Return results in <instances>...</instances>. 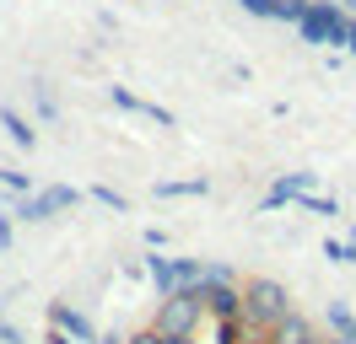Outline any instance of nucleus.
<instances>
[{"label":"nucleus","mask_w":356,"mask_h":344,"mask_svg":"<svg viewBox=\"0 0 356 344\" xmlns=\"http://www.w3.org/2000/svg\"><path fill=\"white\" fill-rule=\"evenodd\" d=\"M297 307H291V291L281 285V280H270V275H248L243 280V318L254 322V334L265 339L275 322H286Z\"/></svg>","instance_id":"nucleus-1"},{"label":"nucleus","mask_w":356,"mask_h":344,"mask_svg":"<svg viewBox=\"0 0 356 344\" xmlns=\"http://www.w3.org/2000/svg\"><path fill=\"white\" fill-rule=\"evenodd\" d=\"M351 27H356V17L340 0H313L308 17L297 22L291 33L308 43V49H351Z\"/></svg>","instance_id":"nucleus-2"},{"label":"nucleus","mask_w":356,"mask_h":344,"mask_svg":"<svg viewBox=\"0 0 356 344\" xmlns=\"http://www.w3.org/2000/svg\"><path fill=\"white\" fill-rule=\"evenodd\" d=\"M200 322H211V312H205V285L178 291V296H156V312H152L156 334H200Z\"/></svg>","instance_id":"nucleus-3"},{"label":"nucleus","mask_w":356,"mask_h":344,"mask_svg":"<svg viewBox=\"0 0 356 344\" xmlns=\"http://www.w3.org/2000/svg\"><path fill=\"white\" fill-rule=\"evenodd\" d=\"M76 205H81V189H70V183H49V189H38V194H22L17 221H22V226H44V221L76 210Z\"/></svg>","instance_id":"nucleus-4"},{"label":"nucleus","mask_w":356,"mask_h":344,"mask_svg":"<svg viewBox=\"0 0 356 344\" xmlns=\"http://www.w3.org/2000/svg\"><path fill=\"white\" fill-rule=\"evenodd\" d=\"M318 189V172H281L275 183H270V194L259 199V215H275V210H286V205H297L302 194Z\"/></svg>","instance_id":"nucleus-5"},{"label":"nucleus","mask_w":356,"mask_h":344,"mask_svg":"<svg viewBox=\"0 0 356 344\" xmlns=\"http://www.w3.org/2000/svg\"><path fill=\"white\" fill-rule=\"evenodd\" d=\"M205 312L211 322L243 318V280H205Z\"/></svg>","instance_id":"nucleus-6"},{"label":"nucleus","mask_w":356,"mask_h":344,"mask_svg":"<svg viewBox=\"0 0 356 344\" xmlns=\"http://www.w3.org/2000/svg\"><path fill=\"white\" fill-rule=\"evenodd\" d=\"M108 97H113V108H124V113H140V119H152L156 129H178V119H173V108H162V103H152V97H135L130 86H108Z\"/></svg>","instance_id":"nucleus-7"},{"label":"nucleus","mask_w":356,"mask_h":344,"mask_svg":"<svg viewBox=\"0 0 356 344\" xmlns=\"http://www.w3.org/2000/svg\"><path fill=\"white\" fill-rule=\"evenodd\" d=\"M49 322H54V328H65L76 344H97V328H92V318L81 312V307H70V301H49Z\"/></svg>","instance_id":"nucleus-8"},{"label":"nucleus","mask_w":356,"mask_h":344,"mask_svg":"<svg viewBox=\"0 0 356 344\" xmlns=\"http://www.w3.org/2000/svg\"><path fill=\"white\" fill-rule=\"evenodd\" d=\"M146 280H152L156 296H178V291H184V280H178V258H168V253L146 258Z\"/></svg>","instance_id":"nucleus-9"},{"label":"nucleus","mask_w":356,"mask_h":344,"mask_svg":"<svg viewBox=\"0 0 356 344\" xmlns=\"http://www.w3.org/2000/svg\"><path fill=\"white\" fill-rule=\"evenodd\" d=\"M265 344H318V328H313L302 312H291L286 322H275V328L265 334Z\"/></svg>","instance_id":"nucleus-10"},{"label":"nucleus","mask_w":356,"mask_h":344,"mask_svg":"<svg viewBox=\"0 0 356 344\" xmlns=\"http://www.w3.org/2000/svg\"><path fill=\"white\" fill-rule=\"evenodd\" d=\"M0 129L11 135V146H22V150H33V146H38V129H33V119H22V113H17L11 103L0 108Z\"/></svg>","instance_id":"nucleus-11"},{"label":"nucleus","mask_w":356,"mask_h":344,"mask_svg":"<svg viewBox=\"0 0 356 344\" xmlns=\"http://www.w3.org/2000/svg\"><path fill=\"white\" fill-rule=\"evenodd\" d=\"M211 334H216V344H265L248 318H222V322H211Z\"/></svg>","instance_id":"nucleus-12"},{"label":"nucleus","mask_w":356,"mask_h":344,"mask_svg":"<svg viewBox=\"0 0 356 344\" xmlns=\"http://www.w3.org/2000/svg\"><path fill=\"white\" fill-rule=\"evenodd\" d=\"M211 194V178H168V183H156V199H205Z\"/></svg>","instance_id":"nucleus-13"},{"label":"nucleus","mask_w":356,"mask_h":344,"mask_svg":"<svg viewBox=\"0 0 356 344\" xmlns=\"http://www.w3.org/2000/svg\"><path fill=\"white\" fill-rule=\"evenodd\" d=\"M324 322H330L334 339H346V344L356 339V312L346 307V301H330V307H324Z\"/></svg>","instance_id":"nucleus-14"},{"label":"nucleus","mask_w":356,"mask_h":344,"mask_svg":"<svg viewBox=\"0 0 356 344\" xmlns=\"http://www.w3.org/2000/svg\"><path fill=\"white\" fill-rule=\"evenodd\" d=\"M297 205H302V210L308 215H324V221H330V215H340V199H334V194H302V199H297Z\"/></svg>","instance_id":"nucleus-15"},{"label":"nucleus","mask_w":356,"mask_h":344,"mask_svg":"<svg viewBox=\"0 0 356 344\" xmlns=\"http://www.w3.org/2000/svg\"><path fill=\"white\" fill-rule=\"evenodd\" d=\"M33 108H38V119H60V103H54V92H49V81H33Z\"/></svg>","instance_id":"nucleus-16"},{"label":"nucleus","mask_w":356,"mask_h":344,"mask_svg":"<svg viewBox=\"0 0 356 344\" xmlns=\"http://www.w3.org/2000/svg\"><path fill=\"white\" fill-rule=\"evenodd\" d=\"M92 199H97L103 210H113V215H124V210H130V199H124L119 189H108V183H92Z\"/></svg>","instance_id":"nucleus-17"},{"label":"nucleus","mask_w":356,"mask_h":344,"mask_svg":"<svg viewBox=\"0 0 356 344\" xmlns=\"http://www.w3.org/2000/svg\"><path fill=\"white\" fill-rule=\"evenodd\" d=\"M248 17H259V22H281V0H238Z\"/></svg>","instance_id":"nucleus-18"},{"label":"nucleus","mask_w":356,"mask_h":344,"mask_svg":"<svg viewBox=\"0 0 356 344\" xmlns=\"http://www.w3.org/2000/svg\"><path fill=\"white\" fill-rule=\"evenodd\" d=\"M324 258H330V264H356V242H340V237H330V242H324Z\"/></svg>","instance_id":"nucleus-19"},{"label":"nucleus","mask_w":356,"mask_h":344,"mask_svg":"<svg viewBox=\"0 0 356 344\" xmlns=\"http://www.w3.org/2000/svg\"><path fill=\"white\" fill-rule=\"evenodd\" d=\"M0 183H6V189H17V194H38L27 172H11V167H0Z\"/></svg>","instance_id":"nucleus-20"},{"label":"nucleus","mask_w":356,"mask_h":344,"mask_svg":"<svg viewBox=\"0 0 356 344\" xmlns=\"http://www.w3.org/2000/svg\"><path fill=\"white\" fill-rule=\"evenodd\" d=\"M17 226H22L17 215H0V248H11V237H17Z\"/></svg>","instance_id":"nucleus-21"},{"label":"nucleus","mask_w":356,"mask_h":344,"mask_svg":"<svg viewBox=\"0 0 356 344\" xmlns=\"http://www.w3.org/2000/svg\"><path fill=\"white\" fill-rule=\"evenodd\" d=\"M146 248H152V253H162V248H168V232H162V226H146Z\"/></svg>","instance_id":"nucleus-22"},{"label":"nucleus","mask_w":356,"mask_h":344,"mask_svg":"<svg viewBox=\"0 0 356 344\" xmlns=\"http://www.w3.org/2000/svg\"><path fill=\"white\" fill-rule=\"evenodd\" d=\"M0 344H22V334H17V328H11L6 318H0Z\"/></svg>","instance_id":"nucleus-23"},{"label":"nucleus","mask_w":356,"mask_h":344,"mask_svg":"<svg viewBox=\"0 0 356 344\" xmlns=\"http://www.w3.org/2000/svg\"><path fill=\"white\" fill-rule=\"evenodd\" d=\"M44 344H76V339H70L65 328H54V322H49V339H44Z\"/></svg>","instance_id":"nucleus-24"},{"label":"nucleus","mask_w":356,"mask_h":344,"mask_svg":"<svg viewBox=\"0 0 356 344\" xmlns=\"http://www.w3.org/2000/svg\"><path fill=\"white\" fill-rule=\"evenodd\" d=\"M162 344H200V334H162Z\"/></svg>","instance_id":"nucleus-25"},{"label":"nucleus","mask_w":356,"mask_h":344,"mask_svg":"<svg viewBox=\"0 0 356 344\" xmlns=\"http://www.w3.org/2000/svg\"><path fill=\"white\" fill-rule=\"evenodd\" d=\"M130 344H162V334H156V328H146V334H135Z\"/></svg>","instance_id":"nucleus-26"},{"label":"nucleus","mask_w":356,"mask_h":344,"mask_svg":"<svg viewBox=\"0 0 356 344\" xmlns=\"http://www.w3.org/2000/svg\"><path fill=\"white\" fill-rule=\"evenodd\" d=\"M97 344H130L124 334H97Z\"/></svg>","instance_id":"nucleus-27"},{"label":"nucleus","mask_w":356,"mask_h":344,"mask_svg":"<svg viewBox=\"0 0 356 344\" xmlns=\"http://www.w3.org/2000/svg\"><path fill=\"white\" fill-rule=\"evenodd\" d=\"M340 6H346V11H351V17H356V0H340Z\"/></svg>","instance_id":"nucleus-28"},{"label":"nucleus","mask_w":356,"mask_h":344,"mask_svg":"<svg viewBox=\"0 0 356 344\" xmlns=\"http://www.w3.org/2000/svg\"><path fill=\"white\" fill-rule=\"evenodd\" d=\"M346 54H356V27H351V49H346Z\"/></svg>","instance_id":"nucleus-29"},{"label":"nucleus","mask_w":356,"mask_h":344,"mask_svg":"<svg viewBox=\"0 0 356 344\" xmlns=\"http://www.w3.org/2000/svg\"><path fill=\"white\" fill-rule=\"evenodd\" d=\"M351 344H356V339H351Z\"/></svg>","instance_id":"nucleus-30"}]
</instances>
